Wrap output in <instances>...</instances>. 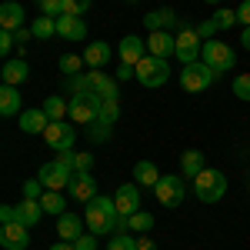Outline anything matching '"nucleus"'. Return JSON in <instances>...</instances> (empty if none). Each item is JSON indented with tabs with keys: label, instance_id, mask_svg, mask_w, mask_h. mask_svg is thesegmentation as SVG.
Masks as SVG:
<instances>
[{
	"label": "nucleus",
	"instance_id": "1",
	"mask_svg": "<svg viewBox=\"0 0 250 250\" xmlns=\"http://www.w3.org/2000/svg\"><path fill=\"white\" fill-rule=\"evenodd\" d=\"M83 220H87L90 233H114V230H117V224H120L117 200H114V197H104V193H97L94 200L83 207Z\"/></svg>",
	"mask_w": 250,
	"mask_h": 250
},
{
	"label": "nucleus",
	"instance_id": "2",
	"mask_svg": "<svg viewBox=\"0 0 250 250\" xmlns=\"http://www.w3.org/2000/svg\"><path fill=\"white\" fill-rule=\"evenodd\" d=\"M70 87H74V94H90V97H97V100H117V80L107 77V74L97 70V67H90V74L70 77Z\"/></svg>",
	"mask_w": 250,
	"mask_h": 250
},
{
	"label": "nucleus",
	"instance_id": "3",
	"mask_svg": "<svg viewBox=\"0 0 250 250\" xmlns=\"http://www.w3.org/2000/svg\"><path fill=\"white\" fill-rule=\"evenodd\" d=\"M193 193H197V200H204V204H217V200L227 193V177L220 170H213V167H204V170L193 177Z\"/></svg>",
	"mask_w": 250,
	"mask_h": 250
},
{
	"label": "nucleus",
	"instance_id": "4",
	"mask_svg": "<svg viewBox=\"0 0 250 250\" xmlns=\"http://www.w3.org/2000/svg\"><path fill=\"white\" fill-rule=\"evenodd\" d=\"M200 60L210 67L213 74H227V70H233V63H237V54H233L230 43L204 40V47H200Z\"/></svg>",
	"mask_w": 250,
	"mask_h": 250
},
{
	"label": "nucleus",
	"instance_id": "5",
	"mask_svg": "<svg viewBox=\"0 0 250 250\" xmlns=\"http://www.w3.org/2000/svg\"><path fill=\"white\" fill-rule=\"evenodd\" d=\"M134 70H137V80H140L147 90H154V87H164V83L170 80V63H167V60H160V57H150V54L140 60Z\"/></svg>",
	"mask_w": 250,
	"mask_h": 250
},
{
	"label": "nucleus",
	"instance_id": "6",
	"mask_svg": "<svg viewBox=\"0 0 250 250\" xmlns=\"http://www.w3.org/2000/svg\"><path fill=\"white\" fill-rule=\"evenodd\" d=\"M213 80H217V74H213L204 60L184 63V70H180V87H184L187 94H200V90H207Z\"/></svg>",
	"mask_w": 250,
	"mask_h": 250
},
{
	"label": "nucleus",
	"instance_id": "7",
	"mask_svg": "<svg viewBox=\"0 0 250 250\" xmlns=\"http://www.w3.org/2000/svg\"><path fill=\"white\" fill-rule=\"evenodd\" d=\"M200 47H204V40L197 37V30L180 23L177 27V50H173V57L180 63H193V60H200Z\"/></svg>",
	"mask_w": 250,
	"mask_h": 250
},
{
	"label": "nucleus",
	"instance_id": "8",
	"mask_svg": "<svg viewBox=\"0 0 250 250\" xmlns=\"http://www.w3.org/2000/svg\"><path fill=\"white\" fill-rule=\"evenodd\" d=\"M100 104H104V100H97V97H90V94H74L70 107H67L70 124H97Z\"/></svg>",
	"mask_w": 250,
	"mask_h": 250
},
{
	"label": "nucleus",
	"instance_id": "9",
	"mask_svg": "<svg viewBox=\"0 0 250 250\" xmlns=\"http://www.w3.org/2000/svg\"><path fill=\"white\" fill-rule=\"evenodd\" d=\"M43 140H47V147H54V150H74V140H77V130H74V124H67V120H50V127L43 130Z\"/></svg>",
	"mask_w": 250,
	"mask_h": 250
},
{
	"label": "nucleus",
	"instance_id": "10",
	"mask_svg": "<svg viewBox=\"0 0 250 250\" xmlns=\"http://www.w3.org/2000/svg\"><path fill=\"white\" fill-rule=\"evenodd\" d=\"M37 180L47 190H60V187H67V184L74 180V167H67V164H60V160H50V164H43L37 170Z\"/></svg>",
	"mask_w": 250,
	"mask_h": 250
},
{
	"label": "nucleus",
	"instance_id": "11",
	"mask_svg": "<svg viewBox=\"0 0 250 250\" xmlns=\"http://www.w3.org/2000/svg\"><path fill=\"white\" fill-rule=\"evenodd\" d=\"M154 193H157V200H160L164 207H180V204H184V180H180L177 173H167V177L157 180Z\"/></svg>",
	"mask_w": 250,
	"mask_h": 250
},
{
	"label": "nucleus",
	"instance_id": "12",
	"mask_svg": "<svg viewBox=\"0 0 250 250\" xmlns=\"http://www.w3.org/2000/svg\"><path fill=\"white\" fill-rule=\"evenodd\" d=\"M67 193L77 200V204H90L97 197V177L90 170H80V173H74V180L67 184Z\"/></svg>",
	"mask_w": 250,
	"mask_h": 250
},
{
	"label": "nucleus",
	"instance_id": "13",
	"mask_svg": "<svg viewBox=\"0 0 250 250\" xmlns=\"http://www.w3.org/2000/svg\"><path fill=\"white\" fill-rule=\"evenodd\" d=\"M30 227H23L20 220H14V224H0V247L3 250H27V244H30Z\"/></svg>",
	"mask_w": 250,
	"mask_h": 250
},
{
	"label": "nucleus",
	"instance_id": "14",
	"mask_svg": "<svg viewBox=\"0 0 250 250\" xmlns=\"http://www.w3.org/2000/svg\"><path fill=\"white\" fill-rule=\"evenodd\" d=\"M117 200V210H120V217H130V213L140 210V184H120L114 193Z\"/></svg>",
	"mask_w": 250,
	"mask_h": 250
},
{
	"label": "nucleus",
	"instance_id": "15",
	"mask_svg": "<svg viewBox=\"0 0 250 250\" xmlns=\"http://www.w3.org/2000/svg\"><path fill=\"white\" fill-rule=\"evenodd\" d=\"M173 50H177V34H167V30H154V34L147 37V54H150V57L167 60Z\"/></svg>",
	"mask_w": 250,
	"mask_h": 250
},
{
	"label": "nucleus",
	"instance_id": "16",
	"mask_svg": "<svg viewBox=\"0 0 250 250\" xmlns=\"http://www.w3.org/2000/svg\"><path fill=\"white\" fill-rule=\"evenodd\" d=\"M120 60L127 63V67H137L140 60L147 57V40H140V37H134V34H127V37L120 40Z\"/></svg>",
	"mask_w": 250,
	"mask_h": 250
},
{
	"label": "nucleus",
	"instance_id": "17",
	"mask_svg": "<svg viewBox=\"0 0 250 250\" xmlns=\"http://www.w3.org/2000/svg\"><path fill=\"white\" fill-rule=\"evenodd\" d=\"M23 7H20L17 0H3V7H0V30H10V34H17L20 27H23Z\"/></svg>",
	"mask_w": 250,
	"mask_h": 250
},
{
	"label": "nucleus",
	"instance_id": "18",
	"mask_svg": "<svg viewBox=\"0 0 250 250\" xmlns=\"http://www.w3.org/2000/svg\"><path fill=\"white\" fill-rule=\"evenodd\" d=\"M117 230H124V233H147V230H154V213L137 210V213H130V217H120Z\"/></svg>",
	"mask_w": 250,
	"mask_h": 250
},
{
	"label": "nucleus",
	"instance_id": "19",
	"mask_svg": "<svg viewBox=\"0 0 250 250\" xmlns=\"http://www.w3.org/2000/svg\"><path fill=\"white\" fill-rule=\"evenodd\" d=\"M47 127H50V117L43 114V107H34V110L20 114V130L23 134H43Z\"/></svg>",
	"mask_w": 250,
	"mask_h": 250
},
{
	"label": "nucleus",
	"instance_id": "20",
	"mask_svg": "<svg viewBox=\"0 0 250 250\" xmlns=\"http://www.w3.org/2000/svg\"><path fill=\"white\" fill-rule=\"evenodd\" d=\"M57 34L63 40H83V37H87V23H83L80 17L63 14V17H57Z\"/></svg>",
	"mask_w": 250,
	"mask_h": 250
},
{
	"label": "nucleus",
	"instance_id": "21",
	"mask_svg": "<svg viewBox=\"0 0 250 250\" xmlns=\"http://www.w3.org/2000/svg\"><path fill=\"white\" fill-rule=\"evenodd\" d=\"M27 74H30V67H27V60H23V57L7 60V63H3V70H0V77H3L7 87H20V83L27 80Z\"/></svg>",
	"mask_w": 250,
	"mask_h": 250
},
{
	"label": "nucleus",
	"instance_id": "22",
	"mask_svg": "<svg viewBox=\"0 0 250 250\" xmlns=\"http://www.w3.org/2000/svg\"><path fill=\"white\" fill-rule=\"evenodd\" d=\"M83 224H87V220H80L77 213H60V217H57V233H60V240H70V244H74L80 233H83Z\"/></svg>",
	"mask_w": 250,
	"mask_h": 250
},
{
	"label": "nucleus",
	"instance_id": "23",
	"mask_svg": "<svg viewBox=\"0 0 250 250\" xmlns=\"http://www.w3.org/2000/svg\"><path fill=\"white\" fill-rule=\"evenodd\" d=\"M144 27L154 34V30H167V27H180V20H177V14H173L170 7H164V10H150L144 17Z\"/></svg>",
	"mask_w": 250,
	"mask_h": 250
},
{
	"label": "nucleus",
	"instance_id": "24",
	"mask_svg": "<svg viewBox=\"0 0 250 250\" xmlns=\"http://www.w3.org/2000/svg\"><path fill=\"white\" fill-rule=\"evenodd\" d=\"M17 220L23 227H37L40 220H43V207H40V200H30V197H23L17 207Z\"/></svg>",
	"mask_w": 250,
	"mask_h": 250
},
{
	"label": "nucleus",
	"instance_id": "25",
	"mask_svg": "<svg viewBox=\"0 0 250 250\" xmlns=\"http://www.w3.org/2000/svg\"><path fill=\"white\" fill-rule=\"evenodd\" d=\"M134 180L140 184V187H157L160 170L154 167V160H137L134 164Z\"/></svg>",
	"mask_w": 250,
	"mask_h": 250
},
{
	"label": "nucleus",
	"instance_id": "26",
	"mask_svg": "<svg viewBox=\"0 0 250 250\" xmlns=\"http://www.w3.org/2000/svg\"><path fill=\"white\" fill-rule=\"evenodd\" d=\"M110 54H114V50H110V43H104V40H94V43L83 50V60H87L90 67H97V70H100V67L110 60Z\"/></svg>",
	"mask_w": 250,
	"mask_h": 250
},
{
	"label": "nucleus",
	"instance_id": "27",
	"mask_svg": "<svg viewBox=\"0 0 250 250\" xmlns=\"http://www.w3.org/2000/svg\"><path fill=\"white\" fill-rule=\"evenodd\" d=\"M0 114L3 117H14L20 114V87H0Z\"/></svg>",
	"mask_w": 250,
	"mask_h": 250
},
{
	"label": "nucleus",
	"instance_id": "28",
	"mask_svg": "<svg viewBox=\"0 0 250 250\" xmlns=\"http://www.w3.org/2000/svg\"><path fill=\"white\" fill-rule=\"evenodd\" d=\"M40 207H43V213H54V217H60V213H67L63 207H67V200H63V193L60 190H43V197H40Z\"/></svg>",
	"mask_w": 250,
	"mask_h": 250
},
{
	"label": "nucleus",
	"instance_id": "29",
	"mask_svg": "<svg viewBox=\"0 0 250 250\" xmlns=\"http://www.w3.org/2000/svg\"><path fill=\"white\" fill-rule=\"evenodd\" d=\"M180 170H184V177H197V173L204 170V154L200 150H187V154L180 157Z\"/></svg>",
	"mask_w": 250,
	"mask_h": 250
},
{
	"label": "nucleus",
	"instance_id": "30",
	"mask_svg": "<svg viewBox=\"0 0 250 250\" xmlns=\"http://www.w3.org/2000/svg\"><path fill=\"white\" fill-rule=\"evenodd\" d=\"M30 30H34V37H37V40H50L54 34H57V20L40 14V20H34V23H30Z\"/></svg>",
	"mask_w": 250,
	"mask_h": 250
},
{
	"label": "nucleus",
	"instance_id": "31",
	"mask_svg": "<svg viewBox=\"0 0 250 250\" xmlns=\"http://www.w3.org/2000/svg\"><path fill=\"white\" fill-rule=\"evenodd\" d=\"M83 63H87V60L80 57V54H63V57H60V74H67V77H77L80 70H83Z\"/></svg>",
	"mask_w": 250,
	"mask_h": 250
},
{
	"label": "nucleus",
	"instance_id": "32",
	"mask_svg": "<svg viewBox=\"0 0 250 250\" xmlns=\"http://www.w3.org/2000/svg\"><path fill=\"white\" fill-rule=\"evenodd\" d=\"M67 107H70V104H67L63 97H50V100L43 104V114L50 117V120H63V117H67Z\"/></svg>",
	"mask_w": 250,
	"mask_h": 250
},
{
	"label": "nucleus",
	"instance_id": "33",
	"mask_svg": "<svg viewBox=\"0 0 250 250\" xmlns=\"http://www.w3.org/2000/svg\"><path fill=\"white\" fill-rule=\"evenodd\" d=\"M107 250H137V237H130V233L117 230L110 240H107Z\"/></svg>",
	"mask_w": 250,
	"mask_h": 250
},
{
	"label": "nucleus",
	"instance_id": "34",
	"mask_svg": "<svg viewBox=\"0 0 250 250\" xmlns=\"http://www.w3.org/2000/svg\"><path fill=\"white\" fill-rule=\"evenodd\" d=\"M117 117H120V107H117V100H104V104H100V114H97V120H100V124H107V127H114Z\"/></svg>",
	"mask_w": 250,
	"mask_h": 250
},
{
	"label": "nucleus",
	"instance_id": "35",
	"mask_svg": "<svg viewBox=\"0 0 250 250\" xmlns=\"http://www.w3.org/2000/svg\"><path fill=\"white\" fill-rule=\"evenodd\" d=\"M213 23H217V30H230L233 23H240V20H237V14H233L230 7H220V10H217V14H213Z\"/></svg>",
	"mask_w": 250,
	"mask_h": 250
},
{
	"label": "nucleus",
	"instance_id": "36",
	"mask_svg": "<svg viewBox=\"0 0 250 250\" xmlns=\"http://www.w3.org/2000/svg\"><path fill=\"white\" fill-rule=\"evenodd\" d=\"M34 3H37L40 7V14H43V17H63V0H34Z\"/></svg>",
	"mask_w": 250,
	"mask_h": 250
},
{
	"label": "nucleus",
	"instance_id": "37",
	"mask_svg": "<svg viewBox=\"0 0 250 250\" xmlns=\"http://www.w3.org/2000/svg\"><path fill=\"white\" fill-rule=\"evenodd\" d=\"M233 97L237 100H250V74H237L233 77Z\"/></svg>",
	"mask_w": 250,
	"mask_h": 250
},
{
	"label": "nucleus",
	"instance_id": "38",
	"mask_svg": "<svg viewBox=\"0 0 250 250\" xmlns=\"http://www.w3.org/2000/svg\"><path fill=\"white\" fill-rule=\"evenodd\" d=\"M90 10V0H63V14H70V17H83Z\"/></svg>",
	"mask_w": 250,
	"mask_h": 250
},
{
	"label": "nucleus",
	"instance_id": "39",
	"mask_svg": "<svg viewBox=\"0 0 250 250\" xmlns=\"http://www.w3.org/2000/svg\"><path fill=\"white\" fill-rule=\"evenodd\" d=\"M43 190H47V187H43L40 180H23V197H30V200H40V197H43Z\"/></svg>",
	"mask_w": 250,
	"mask_h": 250
},
{
	"label": "nucleus",
	"instance_id": "40",
	"mask_svg": "<svg viewBox=\"0 0 250 250\" xmlns=\"http://www.w3.org/2000/svg\"><path fill=\"white\" fill-rule=\"evenodd\" d=\"M193 30H197V37H200V40H213V34H217V23H213V20H200Z\"/></svg>",
	"mask_w": 250,
	"mask_h": 250
},
{
	"label": "nucleus",
	"instance_id": "41",
	"mask_svg": "<svg viewBox=\"0 0 250 250\" xmlns=\"http://www.w3.org/2000/svg\"><path fill=\"white\" fill-rule=\"evenodd\" d=\"M14 47H17V37H14L10 30H0V54L7 57V54H10Z\"/></svg>",
	"mask_w": 250,
	"mask_h": 250
},
{
	"label": "nucleus",
	"instance_id": "42",
	"mask_svg": "<svg viewBox=\"0 0 250 250\" xmlns=\"http://www.w3.org/2000/svg\"><path fill=\"white\" fill-rule=\"evenodd\" d=\"M94 167V154H74V173L90 170Z\"/></svg>",
	"mask_w": 250,
	"mask_h": 250
},
{
	"label": "nucleus",
	"instance_id": "43",
	"mask_svg": "<svg viewBox=\"0 0 250 250\" xmlns=\"http://www.w3.org/2000/svg\"><path fill=\"white\" fill-rule=\"evenodd\" d=\"M74 250H97V237L94 233H80L74 240Z\"/></svg>",
	"mask_w": 250,
	"mask_h": 250
},
{
	"label": "nucleus",
	"instance_id": "44",
	"mask_svg": "<svg viewBox=\"0 0 250 250\" xmlns=\"http://www.w3.org/2000/svg\"><path fill=\"white\" fill-rule=\"evenodd\" d=\"M107 137H110V127H107V124H100V120H97L94 127H90V140H107Z\"/></svg>",
	"mask_w": 250,
	"mask_h": 250
},
{
	"label": "nucleus",
	"instance_id": "45",
	"mask_svg": "<svg viewBox=\"0 0 250 250\" xmlns=\"http://www.w3.org/2000/svg\"><path fill=\"white\" fill-rule=\"evenodd\" d=\"M14 220H17V207L3 204V207H0V224H14Z\"/></svg>",
	"mask_w": 250,
	"mask_h": 250
},
{
	"label": "nucleus",
	"instance_id": "46",
	"mask_svg": "<svg viewBox=\"0 0 250 250\" xmlns=\"http://www.w3.org/2000/svg\"><path fill=\"white\" fill-rule=\"evenodd\" d=\"M237 20H240L244 27H250V0H244V3L237 7Z\"/></svg>",
	"mask_w": 250,
	"mask_h": 250
},
{
	"label": "nucleus",
	"instance_id": "47",
	"mask_svg": "<svg viewBox=\"0 0 250 250\" xmlns=\"http://www.w3.org/2000/svg\"><path fill=\"white\" fill-rule=\"evenodd\" d=\"M130 77H137V70H134V67H127V63H120V70H117V80H130Z\"/></svg>",
	"mask_w": 250,
	"mask_h": 250
},
{
	"label": "nucleus",
	"instance_id": "48",
	"mask_svg": "<svg viewBox=\"0 0 250 250\" xmlns=\"http://www.w3.org/2000/svg\"><path fill=\"white\" fill-rule=\"evenodd\" d=\"M240 47H247V50H250V27H244V34H240Z\"/></svg>",
	"mask_w": 250,
	"mask_h": 250
},
{
	"label": "nucleus",
	"instance_id": "49",
	"mask_svg": "<svg viewBox=\"0 0 250 250\" xmlns=\"http://www.w3.org/2000/svg\"><path fill=\"white\" fill-rule=\"evenodd\" d=\"M50 250H74V244H70V240H60V244H54Z\"/></svg>",
	"mask_w": 250,
	"mask_h": 250
},
{
	"label": "nucleus",
	"instance_id": "50",
	"mask_svg": "<svg viewBox=\"0 0 250 250\" xmlns=\"http://www.w3.org/2000/svg\"><path fill=\"white\" fill-rule=\"evenodd\" d=\"M207 3H220V0H207Z\"/></svg>",
	"mask_w": 250,
	"mask_h": 250
},
{
	"label": "nucleus",
	"instance_id": "51",
	"mask_svg": "<svg viewBox=\"0 0 250 250\" xmlns=\"http://www.w3.org/2000/svg\"><path fill=\"white\" fill-rule=\"evenodd\" d=\"M127 3H137V0H127Z\"/></svg>",
	"mask_w": 250,
	"mask_h": 250
},
{
	"label": "nucleus",
	"instance_id": "52",
	"mask_svg": "<svg viewBox=\"0 0 250 250\" xmlns=\"http://www.w3.org/2000/svg\"><path fill=\"white\" fill-rule=\"evenodd\" d=\"M147 250H157V247H147Z\"/></svg>",
	"mask_w": 250,
	"mask_h": 250
}]
</instances>
